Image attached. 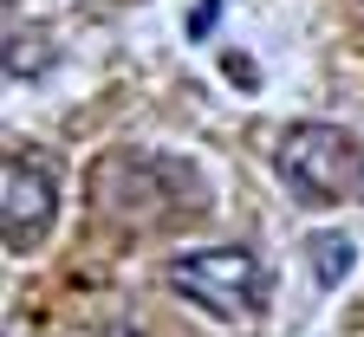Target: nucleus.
Wrapping results in <instances>:
<instances>
[{
	"label": "nucleus",
	"mask_w": 364,
	"mask_h": 337,
	"mask_svg": "<svg viewBox=\"0 0 364 337\" xmlns=\"http://www.w3.org/2000/svg\"><path fill=\"white\" fill-rule=\"evenodd\" d=\"M280 175L306 208L351 201L364 188V143L338 123H293L280 136Z\"/></svg>",
	"instance_id": "1"
},
{
	"label": "nucleus",
	"mask_w": 364,
	"mask_h": 337,
	"mask_svg": "<svg viewBox=\"0 0 364 337\" xmlns=\"http://www.w3.org/2000/svg\"><path fill=\"white\" fill-rule=\"evenodd\" d=\"M169 285L182 299H196L215 318H254L267 299V272L247 247H202V253H182L169 266Z\"/></svg>",
	"instance_id": "2"
},
{
	"label": "nucleus",
	"mask_w": 364,
	"mask_h": 337,
	"mask_svg": "<svg viewBox=\"0 0 364 337\" xmlns=\"http://www.w3.org/2000/svg\"><path fill=\"white\" fill-rule=\"evenodd\" d=\"M59 214V182L53 169H46L39 156H7L0 162V233H7V247L26 253L46 240V227H53Z\"/></svg>",
	"instance_id": "3"
},
{
	"label": "nucleus",
	"mask_w": 364,
	"mask_h": 337,
	"mask_svg": "<svg viewBox=\"0 0 364 337\" xmlns=\"http://www.w3.org/2000/svg\"><path fill=\"white\" fill-rule=\"evenodd\" d=\"M306 253H312V272H318V285H338V279L351 272V240H345V233H318Z\"/></svg>",
	"instance_id": "4"
},
{
	"label": "nucleus",
	"mask_w": 364,
	"mask_h": 337,
	"mask_svg": "<svg viewBox=\"0 0 364 337\" xmlns=\"http://www.w3.org/2000/svg\"><path fill=\"white\" fill-rule=\"evenodd\" d=\"M215 13H221V0H202V7H196V20H189V39H202V33L215 26Z\"/></svg>",
	"instance_id": "5"
}]
</instances>
